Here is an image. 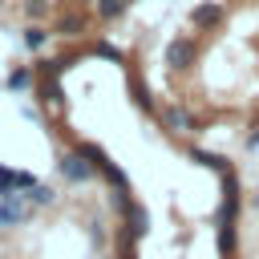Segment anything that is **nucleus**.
I'll list each match as a JSON object with an SVG mask.
<instances>
[{"instance_id":"obj_1","label":"nucleus","mask_w":259,"mask_h":259,"mask_svg":"<svg viewBox=\"0 0 259 259\" xmlns=\"http://www.w3.org/2000/svg\"><path fill=\"white\" fill-rule=\"evenodd\" d=\"M223 178V198L214 210V243H219V259H235L239 251V210H243V182L235 170L219 174Z\"/></svg>"},{"instance_id":"obj_2","label":"nucleus","mask_w":259,"mask_h":259,"mask_svg":"<svg viewBox=\"0 0 259 259\" xmlns=\"http://www.w3.org/2000/svg\"><path fill=\"white\" fill-rule=\"evenodd\" d=\"M194 61H198V45H194L190 36H174V40L166 45V65H170L174 73H186Z\"/></svg>"},{"instance_id":"obj_3","label":"nucleus","mask_w":259,"mask_h":259,"mask_svg":"<svg viewBox=\"0 0 259 259\" xmlns=\"http://www.w3.org/2000/svg\"><path fill=\"white\" fill-rule=\"evenodd\" d=\"M61 174H65L69 182H85V178L97 174V166H93L81 150H69V154H61Z\"/></svg>"},{"instance_id":"obj_4","label":"nucleus","mask_w":259,"mask_h":259,"mask_svg":"<svg viewBox=\"0 0 259 259\" xmlns=\"http://www.w3.org/2000/svg\"><path fill=\"white\" fill-rule=\"evenodd\" d=\"M190 24H194V28H202V32H210V28H219V24H223V4H214V0H206V4H198V8L190 12Z\"/></svg>"},{"instance_id":"obj_5","label":"nucleus","mask_w":259,"mask_h":259,"mask_svg":"<svg viewBox=\"0 0 259 259\" xmlns=\"http://www.w3.org/2000/svg\"><path fill=\"white\" fill-rule=\"evenodd\" d=\"M162 125H166L170 134H194V117H190V109H182V105H166V109H162Z\"/></svg>"},{"instance_id":"obj_6","label":"nucleus","mask_w":259,"mask_h":259,"mask_svg":"<svg viewBox=\"0 0 259 259\" xmlns=\"http://www.w3.org/2000/svg\"><path fill=\"white\" fill-rule=\"evenodd\" d=\"M186 158H190V162H198V166H206V170H214V174H227V170H231V162H227L223 154L202 150V146H190V150H186Z\"/></svg>"},{"instance_id":"obj_7","label":"nucleus","mask_w":259,"mask_h":259,"mask_svg":"<svg viewBox=\"0 0 259 259\" xmlns=\"http://www.w3.org/2000/svg\"><path fill=\"white\" fill-rule=\"evenodd\" d=\"M125 227H130V239H142V235L150 231V214H146L142 202H134V206L125 210Z\"/></svg>"},{"instance_id":"obj_8","label":"nucleus","mask_w":259,"mask_h":259,"mask_svg":"<svg viewBox=\"0 0 259 259\" xmlns=\"http://www.w3.org/2000/svg\"><path fill=\"white\" fill-rule=\"evenodd\" d=\"M130 97H134V105H138V109L154 113V97H150V85H146L138 73H130Z\"/></svg>"},{"instance_id":"obj_9","label":"nucleus","mask_w":259,"mask_h":259,"mask_svg":"<svg viewBox=\"0 0 259 259\" xmlns=\"http://www.w3.org/2000/svg\"><path fill=\"white\" fill-rule=\"evenodd\" d=\"M85 24H89V20H85L81 12H69V16H61L57 32H61V36H81V32H85Z\"/></svg>"},{"instance_id":"obj_10","label":"nucleus","mask_w":259,"mask_h":259,"mask_svg":"<svg viewBox=\"0 0 259 259\" xmlns=\"http://www.w3.org/2000/svg\"><path fill=\"white\" fill-rule=\"evenodd\" d=\"M130 4H134V0H97V16H101V20H117Z\"/></svg>"},{"instance_id":"obj_11","label":"nucleus","mask_w":259,"mask_h":259,"mask_svg":"<svg viewBox=\"0 0 259 259\" xmlns=\"http://www.w3.org/2000/svg\"><path fill=\"white\" fill-rule=\"evenodd\" d=\"M93 53H97V57H105V61H117V65L125 61V57H121V49H113L109 40H97V49H93Z\"/></svg>"},{"instance_id":"obj_12","label":"nucleus","mask_w":259,"mask_h":259,"mask_svg":"<svg viewBox=\"0 0 259 259\" xmlns=\"http://www.w3.org/2000/svg\"><path fill=\"white\" fill-rule=\"evenodd\" d=\"M40 93H45V101H49V105H61V101H65V97H61V85H57L53 77L40 85Z\"/></svg>"},{"instance_id":"obj_13","label":"nucleus","mask_w":259,"mask_h":259,"mask_svg":"<svg viewBox=\"0 0 259 259\" xmlns=\"http://www.w3.org/2000/svg\"><path fill=\"white\" fill-rule=\"evenodd\" d=\"M40 45H45V28H36V24L24 28V49H40Z\"/></svg>"},{"instance_id":"obj_14","label":"nucleus","mask_w":259,"mask_h":259,"mask_svg":"<svg viewBox=\"0 0 259 259\" xmlns=\"http://www.w3.org/2000/svg\"><path fill=\"white\" fill-rule=\"evenodd\" d=\"M24 198H28V202H36V206H45V202H53V190H49V186H32Z\"/></svg>"},{"instance_id":"obj_15","label":"nucleus","mask_w":259,"mask_h":259,"mask_svg":"<svg viewBox=\"0 0 259 259\" xmlns=\"http://www.w3.org/2000/svg\"><path fill=\"white\" fill-rule=\"evenodd\" d=\"M28 81H32V73H28V69H16V73L8 77V89H24Z\"/></svg>"},{"instance_id":"obj_16","label":"nucleus","mask_w":259,"mask_h":259,"mask_svg":"<svg viewBox=\"0 0 259 259\" xmlns=\"http://www.w3.org/2000/svg\"><path fill=\"white\" fill-rule=\"evenodd\" d=\"M255 146H259V121H255V125H251V134H247V150H255Z\"/></svg>"},{"instance_id":"obj_17","label":"nucleus","mask_w":259,"mask_h":259,"mask_svg":"<svg viewBox=\"0 0 259 259\" xmlns=\"http://www.w3.org/2000/svg\"><path fill=\"white\" fill-rule=\"evenodd\" d=\"M28 4H40V8H49V0H28Z\"/></svg>"}]
</instances>
